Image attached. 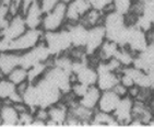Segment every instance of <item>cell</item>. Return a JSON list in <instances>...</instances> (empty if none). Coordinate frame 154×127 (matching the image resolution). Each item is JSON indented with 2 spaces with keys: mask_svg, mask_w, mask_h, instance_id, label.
<instances>
[{
  "mask_svg": "<svg viewBox=\"0 0 154 127\" xmlns=\"http://www.w3.org/2000/svg\"><path fill=\"white\" fill-rule=\"evenodd\" d=\"M91 125H94V126H114V125L119 124L114 114L102 112V111L96 109L94 111L92 119H91Z\"/></svg>",
  "mask_w": 154,
  "mask_h": 127,
  "instance_id": "7402d4cb",
  "label": "cell"
},
{
  "mask_svg": "<svg viewBox=\"0 0 154 127\" xmlns=\"http://www.w3.org/2000/svg\"><path fill=\"white\" fill-rule=\"evenodd\" d=\"M113 8L115 11L122 13V14H127L129 13L134 5V0H113Z\"/></svg>",
  "mask_w": 154,
  "mask_h": 127,
  "instance_id": "4316f807",
  "label": "cell"
},
{
  "mask_svg": "<svg viewBox=\"0 0 154 127\" xmlns=\"http://www.w3.org/2000/svg\"><path fill=\"white\" fill-rule=\"evenodd\" d=\"M119 48H120V45L118 43L106 39L102 44L101 48L96 53V55H97V57L100 58L101 62H107V60H109V59L114 58L116 56Z\"/></svg>",
  "mask_w": 154,
  "mask_h": 127,
  "instance_id": "44dd1931",
  "label": "cell"
},
{
  "mask_svg": "<svg viewBox=\"0 0 154 127\" xmlns=\"http://www.w3.org/2000/svg\"><path fill=\"white\" fill-rule=\"evenodd\" d=\"M20 113L11 103H2L0 110V119L2 126H18Z\"/></svg>",
  "mask_w": 154,
  "mask_h": 127,
  "instance_id": "d6986e66",
  "label": "cell"
},
{
  "mask_svg": "<svg viewBox=\"0 0 154 127\" xmlns=\"http://www.w3.org/2000/svg\"><path fill=\"white\" fill-rule=\"evenodd\" d=\"M134 100L130 95L122 97L119 101L118 105L113 113L119 125H129L132 119V111H134Z\"/></svg>",
  "mask_w": 154,
  "mask_h": 127,
  "instance_id": "30bf717a",
  "label": "cell"
},
{
  "mask_svg": "<svg viewBox=\"0 0 154 127\" xmlns=\"http://www.w3.org/2000/svg\"><path fill=\"white\" fill-rule=\"evenodd\" d=\"M152 30H154V20H153V22H152Z\"/></svg>",
  "mask_w": 154,
  "mask_h": 127,
  "instance_id": "e575fe53",
  "label": "cell"
},
{
  "mask_svg": "<svg viewBox=\"0 0 154 127\" xmlns=\"http://www.w3.org/2000/svg\"><path fill=\"white\" fill-rule=\"evenodd\" d=\"M0 79H1V77H0Z\"/></svg>",
  "mask_w": 154,
  "mask_h": 127,
  "instance_id": "f35d334b",
  "label": "cell"
},
{
  "mask_svg": "<svg viewBox=\"0 0 154 127\" xmlns=\"http://www.w3.org/2000/svg\"><path fill=\"white\" fill-rule=\"evenodd\" d=\"M67 5L58 2L53 9L45 12L41 29L44 32H55L63 29L67 24Z\"/></svg>",
  "mask_w": 154,
  "mask_h": 127,
  "instance_id": "7a4b0ae2",
  "label": "cell"
},
{
  "mask_svg": "<svg viewBox=\"0 0 154 127\" xmlns=\"http://www.w3.org/2000/svg\"><path fill=\"white\" fill-rule=\"evenodd\" d=\"M59 1L60 0H39V2H41L42 8H43L44 12H47V11H49V10H51Z\"/></svg>",
  "mask_w": 154,
  "mask_h": 127,
  "instance_id": "f546056e",
  "label": "cell"
},
{
  "mask_svg": "<svg viewBox=\"0 0 154 127\" xmlns=\"http://www.w3.org/2000/svg\"><path fill=\"white\" fill-rule=\"evenodd\" d=\"M48 111V118L53 121L57 126L59 125H65L66 119L69 114V106L63 102L60 101L58 103L54 104L51 107L47 109Z\"/></svg>",
  "mask_w": 154,
  "mask_h": 127,
  "instance_id": "e0dca14e",
  "label": "cell"
},
{
  "mask_svg": "<svg viewBox=\"0 0 154 127\" xmlns=\"http://www.w3.org/2000/svg\"><path fill=\"white\" fill-rule=\"evenodd\" d=\"M148 37H149V41L154 43V30H151L150 32H148Z\"/></svg>",
  "mask_w": 154,
  "mask_h": 127,
  "instance_id": "d6a6232c",
  "label": "cell"
},
{
  "mask_svg": "<svg viewBox=\"0 0 154 127\" xmlns=\"http://www.w3.org/2000/svg\"><path fill=\"white\" fill-rule=\"evenodd\" d=\"M1 105H2V103H1V101H0V110H1Z\"/></svg>",
  "mask_w": 154,
  "mask_h": 127,
  "instance_id": "d590c367",
  "label": "cell"
},
{
  "mask_svg": "<svg viewBox=\"0 0 154 127\" xmlns=\"http://www.w3.org/2000/svg\"><path fill=\"white\" fill-rule=\"evenodd\" d=\"M92 8L90 0H73L67 5V23H78Z\"/></svg>",
  "mask_w": 154,
  "mask_h": 127,
  "instance_id": "9c48e42d",
  "label": "cell"
},
{
  "mask_svg": "<svg viewBox=\"0 0 154 127\" xmlns=\"http://www.w3.org/2000/svg\"><path fill=\"white\" fill-rule=\"evenodd\" d=\"M104 13L103 11L97 9H94V8H91L89 11L86 12L85 15L82 18V20L80 21L81 23L84 24L88 29L93 27H96V25H100V24H103L104 20Z\"/></svg>",
  "mask_w": 154,
  "mask_h": 127,
  "instance_id": "603a6c76",
  "label": "cell"
},
{
  "mask_svg": "<svg viewBox=\"0 0 154 127\" xmlns=\"http://www.w3.org/2000/svg\"><path fill=\"white\" fill-rule=\"evenodd\" d=\"M22 100H23V103L26 104L32 112H35V110L39 107L38 91L35 83L30 82L27 84L26 89L22 93Z\"/></svg>",
  "mask_w": 154,
  "mask_h": 127,
  "instance_id": "ffe728a7",
  "label": "cell"
},
{
  "mask_svg": "<svg viewBox=\"0 0 154 127\" xmlns=\"http://www.w3.org/2000/svg\"><path fill=\"white\" fill-rule=\"evenodd\" d=\"M39 98V107L48 109L54 104L60 102L62 99V92L45 77L41 78L35 82Z\"/></svg>",
  "mask_w": 154,
  "mask_h": 127,
  "instance_id": "3957f363",
  "label": "cell"
},
{
  "mask_svg": "<svg viewBox=\"0 0 154 127\" xmlns=\"http://www.w3.org/2000/svg\"><path fill=\"white\" fill-rule=\"evenodd\" d=\"M71 1H73V0H60V2L65 3V5H69V3L71 2Z\"/></svg>",
  "mask_w": 154,
  "mask_h": 127,
  "instance_id": "836d02e7",
  "label": "cell"
},
{
  "mask_svg": "<svg viewBox=\"0 0 154 127\" xmlns=\"http://www.w3.org/2000/svg\"><path fill=\"white\" fill-rule=\"evenodd\" d=\"M7 78L14 83L15 86H19L21 83L29 81V72H27V69L23 68L22 66H19V67L13 69L7 76Z\"/></svg>",
  "mask_w": 154,
  "mask_h": 127,
  "instance_id": "484cf974",
  "label": "cell"
},
{
  "mask_svg": "<svg viewBox=\"0 0 154 127\" xmlns=\"http://www.w3.org/2000/svg\"><path fill=\"white\" fill-rule=\"evenodd\" d=\"M53 59L51 52L44 41L36 45L32 49L21 54V65L23 68L30 69L38 62H48Z\"/></svg>",
  "mask_w": 154,
  "mask_h": 127,
  "instance_id": "5b68a950",
  "label": "cell"
},
{
  "mask_svg": "<svg viewBox=\"0 0 154 127\" xmlns=\"http://www.w3.org/2000/svg\"><path fill=\"white\" fill-rule=\"evenodd\" d=\"M66 29H68L70 39L73 47H84L88 37V31L89 29L82 24L81 22L78 23H67Z\"/></svg>",
  "mask_w": 154,
  "mask_h": 127,
  "instance_id": "5bb4252c",
  "label": "cell"
},
{
  "mask_svg": "<svg viewBox=\"0 0 154 127\" xmlns=\"http://www.w3.org/2000/svg\"><path fill=\"white\" fill-rule=\"evenodd\" d=\"M120 99H122V97L117 94L114 90L102 91L101 98H100V101H98L97 110H100L102 112L113 114L115 112L117 105H118Z\"/></svg>",
  "mask_w": 154,
  "mask_h": 127,
  "instance_id": "9a60e30c",
  "label": "cell"
},
{
  "mask_svg": "<svg viewBox=\"0 0 154 127\" xmlns=\"http://www.w3.org/2000/svg\"><path fill=\"white\" fill-rule=\"evenodd\" d=\"M105 40H106V31L103 24L90 27L88 31L85 45H84V49L88 56H92L97 53Z\"/></svg>",
  "mask_w": 154,
  "mask_h": 127,
  "instance_id": "52a82bcc",
  "label": "cell"
},
{
  "mask_svg": "<svg viewBox=\"0 0 154 127\" xmlns=\"http://www.w3.org/2000/svg\"><path fill=\"white\" fill-rule=\"evenodd\" d=\"M0 126H2V123H1V119H0Z\"/></svg>",
  "mask_w": 154,
  "mask_h": 127,
  "instance_id": "8d00e7d4",
  "label": "cell"
},
{
  "mask_svg": "<svg viewBox=\"0 0 154 127\" xmlns=\"http://www.w3.org/2000/svg\"><path fill=\"white\" fill-rule=\"evenodd\" d=\"M96 70H97L96 86L101 89L102 91L113 90L120 82V74L108 69L104 62H100L96 65Z\"/></svg>",
  "mask_w": 154,
  "mask_h": 127,
  "instance_id": "8992f818",
  "label": "cell"
},
{
  "mask_svg": "<svg viewBox=\"0 0 154 127\" xmlns=\"http://www.w3.org/2000/svg\"><path fill=\"white\" fill-rule=\"evenodd\" d=\"M51 64V60L48 62H38V64L34 65L33 67H31L30 69H27V72H29V82L35 83L41 78L44 77L45 72L49 68Z\"/></svg>",
  "mask_w": 154,
  "mask_h": 127,
  "instance_id": "cb8c5ba5",
  "label": "cell"
},
{
  "mask_svg": "<svg viewBox=\"0 0 154 127\" xmlns=\"http://www.w3.org/2000/svg\"><path fill=\"white\" fill-rule=\"evenodd\" d=\"M142 14L146 15L152 21L154 20V0H145Z\"/></svg>",
  "mask_w": 154,
  "mask_h": 127,
  "instance_id": "f1b7e54d",
  "label": "cell"
},
{
  "mask_svg": "<svg viewBox=\"0 0 154 127\" xmlns=\"http://www.w3.org/2000/svg\"><path fill=\"white\" fill-rule=\"evenodd\" d=\"M146 72H148V75L150 76V78L152 79V81L154 82V64H152V65L149 67L148 70H146Z\"/></svg>",
  "mask_w": 154,
  "mask_h": 127,
  "instance_id": "1f68e13d",
  "label": "cell"
},
{
  "mask_svg": "<svg viewBox=\"0 0 154 127\" xmlns=\"http://www.w3.org/2000/svg\"><path fill=\"white\" fill-rule=\"evenodd\" d=\"M44 14L45 12L42 8L39 0H36L35 2H33L27 11L23 14L25 22H26L27 29H41Z\"/></svg>",
  "mask_w": 154,
  "mask_h": 127,
  "instance_id": "4fadbf2b",
  "label": "cell"
},
{
  "mask_svg": "<svg viewBox=\"0 0 154 127\" xmlns=\"http://www.w3.org/2000/svg\"><path fill=\"white\" fill-rule=\"evenodd\" d=\"M0 77H1V76H0ZM1 78H2V77H1Z\"/></svg>",
  "mask_w": 154,
  "mask_h": 127,
  "instance_id": "74e56055",
  "label": "cell"
},
{
  "mask_svg": "<svg viewBox=\"0 0 154 127\" xmlns=\"http://www.w3.org/2000/svg\"><path fill=\"white\" fill-rule=\"evenodd\" d=\"M26 30L27 25L25 19H24L23 14L19 13V14L12 17L8 27L3 31H0V33L3 37H6L10 41H13V40L18 39L20 35H22Z\"/></svg>",
  "mask_w": 154,
  "mask_h": 127,
  "instance_id": "8fae6325",
  "label": "cell"
},
{
  "mask_svg": "<svg viewBox=\"0 0 154 127\" xmlns=\"http://www.w3.org/2000/svg\"><path fill=\"white\" fill-rule=\"evenodd\" d=\"M21 65V54L13 50L0 52V76L7 77L12 70Z\"/></svg>",
  "mask_w": 154,
  "mask_h": 127,
  "instance_id": "7c38bea8",
  "label": "cell"
},
{
  "mask_svg": "<svg viewBox=\"0 0 154 127\" xmlns=\"http://www.w3.org/2000/svg\"><path fill=\"white\" fill-rule=\"evenodd\" d=\"M149 43H150V41L148 37V33L142 31L139 27H137L136 25H131L127 43L125 46H127L132 53L137 55L140 52H142Z\"/></svg>",
  "mask_w": 154,
  "mask_h": 127,
  "instance_id": "ba28073f",
  "label": "cell"
},
{
  "mask_svg": "<svg viewBox=\"0 0 154 127\" xmlns=\"http://www.w3.org/2000/svg\"><path fill=\"white\" fill-rule=\"evenodd\" d=\"M101 94L102 90L96 84L90 86L88 88V90L85 91V93L79 99V103L81 105H83L84 107H86V109L95 111V110L97 109L98 101H100V98H101Z\"/></svg>",
  "mask_w": 154,
  "mask_h": 127,
  "instance_id": "ac0fdd59",
  "label": "cell"
},
{
  "mask_svg": "<svg viewBox=\"0 0 154 127\" xmlns=\"http://www.w3.org/2000/svg\"><path fill=\"white\" fill-rule=\"evenodd\" d=\"M44 31L42 29H27L18 39L13 40L10 44V49L17 53H24L32 49L43 41Z\"/></svg>",
  "mask_w": 154,
  "mask_h": 127,
  "instance_id": "277c9868",
  "label": "cell"
},
{
  "mask_svg": "<svg viewBox=\"0 0 154 127\" xmlns=\"http://www.w3.org/2000/svg\"><path fill=\"white\" fill-rule=\"evenodd\" d=\"M152 64H154V43L150 42L142 52L136 55L132 66L146 71Z\"/></svg>",
  "mask_w": 154,
  "mask_h": 127,
  "instance_id": "2e32d148",
  "label": "cell"
},
{
  "mask_svg": "<svg viewBox=\"0 0 154 127\" xmlns=\"http://www.w3.org/2000/svg\"><path fill=\"white\" fill-rule=\"evenodd\" d=\"M34 119H35L34 112H32L31 110H29V111H25V112L20 113L19 125H21V126H32Z\"/></svg>",
  "mask_w": 154,
  "mask_h": 127,
  "instance_id": "83f0119b",
  "label": "cell"
},
{
  "mask_svg": "<svg viewBox=\"0 0 154 127\" xmlns=\"http://www.w3.org/2000/svg\"><path fill=\"white\" fill-rule=\"evenodd\" d=\"M43 41L47 45L53 57L68 53L72 47L70 34L66 27L55 32H44Z\"/></svg>",
  "mask_w": 154,
  "mask_h": 127,
  "instance_id": "6da1fadb",
  "label": "cell"
},
{
  "mask_svg": "<svg viewBox=\"0 0 154 127\" xmlns=\"http://www.w3.org/2000/svg\"><path fill=\"white\" fill-rule=\"evenodd\" d=\"M17 91V86L7 77L0 79V101H9L13 93Z\"/></svg>",
  "mask_w": 154,
  "mask_h": 127,
  "instance_id": "d4e9b609",
  "label": "cell"
},
{
  "mask_svg": "<svg viewBox=\"0 0 154 127\" xmlns=\"http://www.w3.org/2000/svg\"><path fill=\"white\" fill-rule=\"evenodd\" d=\"M36 0H22V2H21V14H24L31 7V5Z\"/></svg>",
  "mask_w": 154,
  "mask_h": 127,
  "instance_id": "4dcf8cb0",
  "label": "cell"
}]
</instances>
